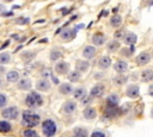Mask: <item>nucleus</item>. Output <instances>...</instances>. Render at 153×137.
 <instances>
[{
    "instance_id": "1",
    "label": "nucleus",
    "mask_w": 153,
    "mask_h": 137,
    "mask_svg": "<svg viewBox=\"0 0 153 137\" xmlns=\"http://www.w3.org/2000/svg\"><path fill=\"white\" fill-rule=\"evenodd\" d=\"M41 122V116L35 113L33 111H30V110H26V111H23L22 113V124L25 125L26 127H35L39 124Z\"/></svg>"
},
{
    "instance_id": "2",
    "label": "nucleus",
    "mask_w": 153,
    "mask_h": 137,
    "mask_svg": "<svg viewBox=\"0 0 153 137\" xmlns=\"http://www.w3.org/2000/svg\"><path fill=\"white\" fill-rule=\"evenodd\" d=\"M25 104L30 108H36V107H39L43 105V98L37 92H30L25 96Z\"/></svg>"
},
{
    "instance_id": "3",
    "label": "nucleus",
    "mask_w": 153,
    "mask_h": 137,
    "mask_svg": "<svg viewBox=\"0 0 153 137\" xmlns=\"http://www.w3.org/2000/svg\"><path fill=\"white\" fill-rule=\"evenodd\" d=\"M56 131H57V126L53 119H45L42 122V132L44 137H54Z\"/></svg>"
},
{
    "instance_id": "4",
    "label": "nucleus",
    "mask_w": 153,
    "mask_h": 137,
    "mask_svg": "<svg viewBox=\"0 0 153 137\" xmlns=\"http://www.w3.org/2000/svg\"><path fill=\"white\" fill-rule=\"evenodd\" d=\"M1 116H2L5 119L13 120V119L18 118V116H19V108H18V107H16V106L6 107V108H4V110H2Z\"/></svg>"
},
{
    "instance_id": "5",
    "label": "nucleus",
    "mask_w": 153,
    "mask_h": 137,
    "mask_svg": "<svg viewBox=\"0 0 153 137\" xmlns=\"http://www.w3.org/2000/svg\"><path fill=\"white\" fill-rule=\"evenodd\" d=\"M55 71L60 75H66V74H69V69H71V66L68 62H65V61H60L55 64L54 67Z\"/></svg>"
},
{
    "instance_id": "6",
    "label": "nucleus",
    "mask_w": 153,
    "mask_h": 137,
    "mask_svg": "<svg viewBox=\"0 0 153 137\" xmlns=\"http://www.w3.org/2000/svg\"><path fill=\"white\" fill-rule=\"evenodd\" d=\"M104 93H105V87H104V85L97 83V85H94V86L92 87V89H91V92H90V96H92V98H100V96H103Z\"/></svg>"
},
{
    "instance_id": "7",
    "label": "nucleus",
    "mask_w": 153,
    "mask_h": 137,
    "mask_svg": "<svg viewBox=\"0 0 153 137\" xmlns=\"http://www.w3.org/2000/svg\"><path fill=\"white\" fill-rule=\"evenodd\" d=\"M76 110V102H74L73 100H67L63 105H62V112L65 114H73Z\"/></svg>"
},
{
    "instance_id": "8",
    "label": "nucleus",
    "mask_w": 153,
    "mask_h": 137,
    "mask_svg": "<svg viewBox=\"0 0 153 137\" xmlns=\"http://www.w3.org/2000/svg\"><path fill=\"white\" fill-rule=\"evenodd\" d=\"M36 88L37 91L39 92H47L50 89V81L48 79H41V80H37L36 82Z\"/></svg>"
},
{
    "instance_id": "9",
    "label": "nucleus",
    "mask_w": 153,
    "mask_h": 137,
    "mask_svg": "<svg viewBox=\"0 0 153 137\" xmlns=\"http://www.w3.org/2000/svg\"><path fill=\"white\" fill-rule=\"evenodd\" d=\"M79 30L76 29V27H74V29H66L60 36H61V39H63V41H71V39H73L75 36H76V32H78Z\"/></svg>"
},
{
    "instance_id": "10",
    "label": "nucleus",
    "mask_w": 153,
    "mask_h": 137,
    "mask_svg": "<svg viewBox=\"0 0 153 137\" xmlns=\"http://www.w3.org/2000/svg\"><path fill=\"white\" fill-rule=\"evenodd\" d=\"M96 52H97L96 46H93V45H87V46H85L84 50H82V57L86 58V60H91V58L94 57Z\"/></svg>"
},
{
    "instance_id": "11",
    "label": "nucleus",
    "mask_w": 153,
    "mask_h": 137,
    "mask_svg": "<svg viewBox=\"0 0 153 137\" xmlns=\"http://www.w3.org/2000/svg\"><path fill=\"white\" fill-rule=\"evenodd\" d=\"M149 60H151V54H149L148 51H142L141 54L137 55V57H136V63H137L139 66H145V64H147V63L149 62Z\"/></svg>"
},
{
    "instance_id": "12",
    "label": "nucleus",
    "mask_w": 153,
    "mask_h": 137,
    "mask_svg": "<svg viewBox=\"0 0 153 137\" xmlns=\"http://www.w3.org/2000/svg\"><path fill=\"white\" fill-rule=\"evenodd\" d=\"M120 114V108L118 107H106L105 112H104V118L106 119H112L115 117H117Z\"/></svg>"
},
{
    "instance_id": "13",
    "label": "nucleus",
    "mask_w": 153,
    "mask_h": 137,
    "mask_svg": "<svg viewBox=\"0 0 153 137\" xmlns=\"http://www.w3.org/2000/svg\"><path fill=\"white\" fill-rule=\"evenodd\" d=\"M88 68H90V63H88V61H86V60H78L76 63H75V69H76L78 71H80V73L87 71Z\"/></svg>"
},
{
    "instance_id": "14",
    "label": "nucleus",
    "mask_w": 153,
    "mask_h": 137,
    "mask_svg": "<svg viewBox=\"0 0 153 137\" xmlns=\"http://www.w3.org/2000/svg\"><path fill=\"white\" fill-rule=\"evenodd\" d=\"M31 80L30 79H27V77H24V79H20L19 81H18V83H17V87L19 88V89H22V91H29L30 88H31Z\"/></svg>"
},
{
    "instance_id": "15",
    "label": "nucleus",
    "mask_w": 153,
    "mask_h": 137,
    "mask_svg": "<svg viewBox=\"0 0 153 137\" xmlns=\"http://www.w3.org/2000/svg\"><path fill=\"white\" fill-rule=\"evenodd\" d=\"M105 42V36L102 33V32H97L92 36V43L93 45L96 46H99V45H103Z\"/></svg>"
},
{
    "instance_id": "16",
    "label": "nucleus",
    "mask_w": 153,
    "mask_h": 137,
    "mask_svg": "<svg viewBox=\"0 0 153 137\" xmlns=\"http://www.w3.org/2000/svg\"><path fill=\"white\" fill-rule=\"evenodd\" d=\"M73 91H74V88H73V86H72L71 83L63 82V83H61V85L59 86V92H60L61 94H63V95L71 94V93H73Z\"/></svg>"
},
{
    "instance_id": "17",
    "label": "nucleus",
    "mask_w": 153,
    "mask_h": 137,
    "mask_svg": "<svg viewBox=\"0 0 153 137\" xmlns=\"http://www.w3.org/2000/svg\"><path fill=\"white\" fill-rule=\"evenodd\" d=\"M139 94H140V88H139V86L131 85V86H129V87L127 88V95H128L129 98L135 99V98L139 96Z\"/></svg>"
},
{
    "instance_id": "18",
    "label": "nucleus",
    "mask_w": 153,
    "mask_h": 137,
    "mask_svg": "<svg viewBox=\"0 0 153 137\" xmlns=\"http://www.w3.org/2000/svg\"><path fill=\"white\" fill-rule=\"evenodd\" d=\"M118 102H120V98L117 94H110L106 98V106L109 107H117Z\"/></svg>"
},
{
    "instance_id": "19",
    "label": "nucleus",
    "mask_w": 153,
    "mask_h": 137,
    "mask_svg": "<svg viewBox=\"0 0 153 137\" xmlns=\"http://www.w3.org/2000/svg\"><path fill=\"white\" fill-rule=\"evenodd\" d=\"M111 66V58L109 56H102L98 60V67L100 69H108Z\"/></svg>"
},
{
    "instance_id": "20",
    "label": "nucleus",
    "mask_w": 153,
    "mask_h": 137,
    "mask_svg": "<svg viewBox=\"0 0 153 137\" xmlns=\"http://www.w3.org/2000/svg\"><path fill=\"white\" fill-rule=\"evenodd\" d=\"M82 116H84V118L91 120V119H94V118L97 117V111H96V108H93V107H86V108L82 111Z\"/></svg>"
},
{
    "instance_id": "21",
    "label": "nucleus",
    "mask_w": 153,
    "mask_h": 137,
    "mask_svg": "<svg viewBox=\"0 0 153 137\" xmlns=\"http://www.w3.org/2000/svg\"><path fill=\"white\" fill-rule=\"evenodd\" d=\"M114 69H115L117 73H124V71L128 69V63H127L126 61L118 60V61L114 64Z\"/></svg>"
},
{
    "instance_id": "22",
    "label": "nucleus",
    "mask_w": 153,
    "mask_h": 137,
    "mask_svg": "<svg viewBox=\"0 0 153 137\" xmlns=\"http://www.w3.org/2000/svg\"><path fill=\"white\" fill-rule=\"evenodd\" d=\"M87 136H88L87 129L82 126H76L73 129V137H87Z\"/></svg>"
},
{
    "instance_id": "23",
    "label": "nucleus",
    "mask_w": 153,
    "mask_h": 137,
    "mask_svg": "<svg viewBox=\"0 0 153 137\" xmlns=\"http://www.w3.org/2000/svg\"><path fill=\"white\" fill-rule=\"evenodd\" d=\"M136 41H137V37H136V35L134 32L126 33V36H124V43L127 45H133V44L136 43Z\"/></svg>"
},
{
    "instance_id": "24",
    "label": "nucleus",
    "mask_w": 153,
    "mask_h": 137,
    "mask_svg": "<svg viewBox=\"0 0 153 137\" xmlns=\"http://www.w3.org/2000/svg\"><path fill=\"white\" fill-rule=\"evenodd\" d=\"M6 80L8 82H18L19 81V73L17 70H10V71H7Z\"/></svg>"
},
{
    "instance_id": "25",
    "label": "nucleus",
    "mask_w": 153,
    "mask_h": 137,
    "mask_svg": "<svg viewBox=\"0 0 153 137\" xmlns=\"http://www.w3.org/2000/svg\"><path fill=\"white\" fill-rule=\"evenodd\" d=\"M86 93L87 92H86V89L84 87H78V88H75L73 91V96L75 99H78V100H80V99H84L86 96Z\"/></svg>"
},
{
    "instance_id": "26",
    "label": "nucleus",
    "mask_w": 153,
    "mask_h": 137,
    "mask_svg": "<svg viewBox=\"0 0 153 137\" xmlns=\"http://www.w3.org/2000/svg\"><path fill=\"white\" fill-rule=\"evenodd\" d=\"M63 56V54H62V51L60 50V49H51V51H50V54H49V58H50V61H57V60H60L61 57Z\"/></svg>"
},
{
    "instance_id": "27",
    "label": "nucleus",
    "mask_w": 153,
    "mask_h": 137,
    "mask_svg": "<svg viewBox=\"0 0 153 137\" xmlns=\"http://www.w3.org/2000/svg\"><path fill=\"white\" fill-rule=\"evenodd\" d=\"M141 80H142L143 82L152 81V80H153V70H152V69H145V70L141 73Z\"/></svg>"
},
{
    "instance_id": "28",
    "label": "nucleus",
    "mask_w": 153,
    "mask_h": 137,
    "mask_svg": "<svg viewBox=\"0 0 153 137\" xmlns=\"http://www.w3.org/2000/svg\"><path fill=\"white\" fill-rule=\"evenodd\" d=\"M11 130H12L11 123H8L7 120H0V132L1 133H7Z\"/></svg>"
},
{
    "instance_id": "29",
    "label": "nucleus",
    "mask_w": 153,
    "mask_h": 137,
    "mask_svg": "<svg viewBox=\"0 0 153 137\" xmlns=\"http://www.w3.org/2000/svg\"><path fill=\"white\" fill-rule=\"evenodd\" d=\"M120 42L118 41H116V39H114V41H110L109 43H108V45H106V49L110 51V52H115V51H117L118 49H120Z\"/></svg>"
},
{
    "instance_id": "30",
    "label": "nucleus",
    "mask_w": 153,
    "mask_h": 137,
    "mask_svg": "<svg viewBox=\"0 0 153 137\" xmlns=\"http://www.w3.org/2000/svg\"><path fill=\"white\" fill-rule=\"evenodd\" d=\"M110 24H111V26H114V27H120L121 24H122V17H121L120 14L112 15V17L110 18Z\"/></svg>"
},
{
    "instance_id": "31",
    "label": "nucleus",
    "mask_w": 153,
    "mask_h": 137,
    "mask_svg": "<svg viewBox=\"0 0 153 137\" xmlns=\"http://www.w3.org/2000/svg\"><path fill=\"white\" fill-rule=\"evenodd\" d=\"M80 77H81V74H80V71H78L76 69H75L74 71H71V73L68 74V80L72 81V82H76V81H79Z\"/></svg>"
},
{
    "instance_id": "32",
    "label": "nucleus",
    "mask_w": 153,
    "mask_h": 137,
    "mask_svg": "<svg viewBox=\"0 0 153 137\" xmlns=\"http://www.w3.org/2000/svg\"><path fill=\"white\" fill-rule=\"evenodd\" d=\"M10 61H11L10 52H0V64L5 66V64L10 63Z\"/></svg>"
},
{
    "instance_id": "33",
    "label": "nucleus",
    "mask_w": 153,
    "mask_h": 137,
    "mask_svg": "<svg viewBox=\"0 0 153 137\" xmlns=\"http://www.w3.org/2000/svg\"><path fill=\"white\" fill-rule=\"evenodd\" d=\"M23 137H39V135L32 127H26L23 131Z\"/></svg>"
},
{
    "instance_id": "34",
    "label": "nucleus",
    "mask_w": 153,
    "mask_h": 137,
    "mask_svg": "<svg viewBox=\"0 0 153 137\" xmlns=\"http://www.w3.org/2000/svg\"><path fill=\"white\" fill-rule=\"evenodd\" d=\"M127 82V76H124V75H117L116 77H114V83L115 85H123V83H126Z\"/></svg>"
},
{
    "instance_id": "35",
    "label": "nucleus",
    "mask_w": 153,
    "mask_h": 137,
    "mask_svg": "<svg viewBox=\"0 0 153 137\" xmlns=\"http://www.w3.org/2000/svg\"><path fill=\"white\" fill-rule=\"evenodd\" d=\"M33 57H35V52H32V51H25V52L22 54V58L24 61H30Z\"/></svg>"
},
{
    "instance_id": "36",
    "label": "nucleus",
    "mask_w": 153,
    "mask_h": 137,
    "mask_svg": "<svg viewBox=\"0 0 153 137\" xmlns=\"http://www.w3.org/2000/svg\"><path fill=\"white\" fill-rule=\"evenodd\" d=\"M6 105H7V96L4 93L0 92V108L5 107Z\"/></svg>"
},
{
    "instance_id": "37",
    "label": "nucleus",
    "mask_w": 153,
    "mask_h": 137,
    "mask_svg": "<svg viewBox=\"0 0 153 137\" xmlns=\"http://www.w3.org/2000/svg\"><path fill=\"white\" fill-rule=\"evenodd\" d=\"M16 21H17L18 24H22V25L29 24V23H30V18H29V17H22V18H19V19H17Z\"/></svg>"
},
{
    "instance_id": "38",
    "label": "nucleus",
    "mask_w": 153,
    "mask_h": 137,
    "mask_svg": "<svg viewBox=\"0 0 153 137\" xmlns=\"http://www.w3.org/2000/svg\"><path fill=\"white\" fill-rule=\"evenodd\" d=\"M91 137H105V133H104L103 131L97 130V131H93V132H92Z\"/></svg>"
},
{
    "instance_id": "39",
    "label": "nucleus",
    "mask_w": 153,
    "mask_h": 137,
    "mask_svg": "<svg viewBox=\"0 0 153 137\" xmlns=\"http://www.w3.org/2000/svg\"><path fill=\"white\" fill-rule=\"evenodd\" d=\"M41 75L45 79V77H51V75H53V74H51V71H50L49 69H44V70H42Z\"/></svg>"
},
{
    "instance_id": "40",
    "label": "nucleus",
    "mask_w": 153,
    "mask_h": 137,
    "mask_svg": "<svg viewBox=\"0 0 153 137\" xmlns=\"http://www.w3.org/2000/svg\"><path fill=\"white\" fill-rule=\"evenodd\" d=\"M121 52H122V55H123V56H127V57H129V56L133 54V52L130 51V49H122V51H121Z\"/></svg>"
},
{
    "instance_id": "41",
    "label": "nucleus",
    "mask_w": 153,
    "mask_h": 137,
    "mask_svg": "<svg viewBox=\"0 0 153 137\" xmlns=\"http://www.w3.org/2000/svg\"><path fill=\"white\" fill-rule=\"evenodd\" d=\"M12 38H14L16 41H20V42H23L25 39V37H18V35H12Z\"/></svg>"
},
{
    "instance_id": "42",
    "label": "nucleus",
    "mask_w": 153,
    "mask_h": 137,
    "mask_svg": "<svg viewBox=\"0 0 153 137\" xmlns=\"http://www.w3.org/2000/svg\"><path fill=\"white\" fill-rule=\"evenodd\" d=\"M122 35H123V31L121 30V31H117V32H116L114 36H115V38H121V37H123Z\"/></svg>"
},
{
    "instance_id": "43",
    "label": "nucleus",
    "mask_w": 153,
    "mask_h": 137,
    "mask_svg": "<svg viewBox=\"0 0 153 137\" xmlns=\"http://www.w3.org/2000/svg\"><path fill=\"white\" fill-rule=\"evenodd\" d=\"M5 12H6V7H5L4 5H1V4H0V15H2Z\"/></svg>"
},
{
    "instance_id": "44",
    "label": "nucleus",
    "mask_w": 153,
    "mask_h": 137,
    "mask_svg": "<svg viewBox=\"0 0 153 137\" xmlns=\"http://www.w3.org/2000/svg\"><path fill=\"white\" fill-rule=\"evenodd\" d=\"M8 44H10V41H6V42H5V43H4V44L0 46V50H1V49H5V48H6Z\"/></svg>"
},
{
    "instance_id": "45",
    "label": "nucleus",
    "mask_w": 153,
    "mask_h": 137,
    "mask_svg": "<svg viewBox=\"0 0 153 137\" xmlns=\"http://www.w3.org/2000/svg\"><path fill=\"white\" fill-rule=\"evenodd\" d=\"M148 94L153 96V85H151V86H149V88H148Z\"/></svg>"
},
{
    "instance_id": "46",
    "label": "nucleus",
    "mask_w": 153,
    "mask_h": 137,
    "mask_svg": "<svg viewBox=\"0 0 153 137\" xmlns=\"http://www.w3.org/2000/svg\"><path fill=\"white\" fill-rule=\"evenodd\" d=\"M50 79H51V80H53V81H54V82H55L56 85L59 83V79H57L56 76H54V75H51V77H50Z\"/></svg>"
},
{
    "instance_id": "47",
    "label": "nucleus",
    "mask_w": 153,
    "mask_h": 137,
    "mask_svg": "<svg viewBox=\"0 0 153 137\" xmlns=\"http://www.w3.org/2000/svg\"><path fill=\"white\" fill-rule=\"evenodd\" d=\"M2 15L4 17H10V15H13V12H5Z\"/></svg>"
},
{
    "instance_id": "48",
    "label": "nucleus",
    "mask_w": 153,
    "mask_h": 137,
    "mask_svg": "<svg viewBox=\"0 0 153 137\" xmlns=\"http://www.w3.org/2000/svg\"><path fill=\"white\" fill-rule=\"evenodd\" d=\"M2 73H5V68H4V67H2V64H1V67H0V75H1Z\"/></svg>"
},
{
    "instance_id": "49",
    "label": "nucleus",
    "mask_w": 153,
    "mask_h": 137,
    "mask_svg": "<svg viewBox=\"0 0 153 137\" xmlns=\"http://www.w3.org/2000/svg\"><path fill=\"white\" fill-rule=\"evenodd\" d=\"M4 1H5V2H12L13 0H4Z\"/></svg>"
},
{
    "instance_id": "50",
    "label": "nucleus",
    "mask_w": 153,
    "mask_h": 137,
    "mask_svg": "<svg viewBox=\"0 0 153 137\" xmlns=\"http://www.w3.org/2000/svg\"><path fill=\"white\" fill-rule=\"evenodd\" d=\"M151 116H152V118H153V108H152V111H151Z\"/></svg>"
},
{
    "instance_id": "51",
    "label": "nucleus",
    "mask_w": 153,
    "mask_h": 137,
    "mask_svg": "<svg viewBox=\"0 0 153 137\" xmlns=\"http://www.w3.org/2000/svg\"><path fill=\"white\" fill-rule=\"evenodd\" d=\"M2 85V80H1V77H0V86Z\"/></svg>"
},
{
    "instance_id": "52",
    "label": "nucleus",
    "mask_w": 153,
    "mask_h": 137,
    "mask_svg": "<svg viewBox=\"0 0 153 137\" xmlns=\"http://www.w3.org/2000/svg\"><path fill=\"white\" fill-rule=\"evenodd\" d=\"M153 5V1H151V4H149V6H152Z\"/></svg>"
}]
</instances>
